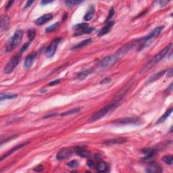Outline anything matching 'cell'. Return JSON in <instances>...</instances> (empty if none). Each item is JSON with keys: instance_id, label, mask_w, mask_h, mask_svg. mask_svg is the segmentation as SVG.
Instances as JSON below:
<instances>
[{"instance_id": "e0dca14e", "label": "cell", "mask_w": 173, "mask_h": 173, "mask_svg": "<svg viewBox=\"0 0 173 173\" xmlns=\"http://www.w3.org/2000/svg\"><path fill=\"white\" fill-rule=\"evenodd\" d=\"M165 72H166V70H162V71L159 72H158V73L155 74H154V75L151 76V77L147 80V82H146L147 85V84L151 83V82L156 81V80H157L160 78L162 77V76L164 74Z\"/></svg>"}, {"instance_id": "83f0119b", "label": "cell", "mask_w": 173, "mask_h": 173, "mask_svg": "<svg viewBox=\"0 0 173 173\" xmlns=\"http://www.w3.org/2000/svg\"><path fill=\"white\" fill-rule=\"evenodd\" d=\"M81 1H77V0H68V1H65V3L68 5V6H74V5H76L79 3H81Z\"/></svg>"}, {"instance_id": "9c48e42d", "label": "cell", "mask_w": 173, "mask_h": 173, "mask_svg": "<svg viewBox=\"0 0 173 173\" xmlns=\"http://www.w3.org/2000/svg\"><path fill=\"white\" fill-rule=\"evenodd\" d=\"M61 41H62V37H58V38L54 39L51 43L50 46L48 47L46 51V55L48 58H52V57L54 56V54H56L58 44L60 43Z\"/></svg>"}, {"instance_id": "9a60e30c", "label": "cell", "mask_w": 173, "mask_h": 173, "mask_svg": "<svg viewBox=\"0 0 173 173\" xmlns=\"http://www.w3.org/2000/svg\"><path fill=\"white\" fill-rule=\"evenodd\" d=\"M36 53H33V54L29 55V56L27 57L24 63V66L25 68H29L32 66V65L35 62V58H36Z\"/></svg>"}, {"instance_id": "60d3db41", "label": "cell", "mask_w": 173, "mask_h": 173, "mask_svg": "<svg viewBox=\"0 0 173 173\" xmlns=\"http://www.w3.org/2000/svg\"><path fill=\"white\" fill-rule=\"evenodd\" d=\"M172 76V68H170V69L168 70V72H167V76H168V77H171Z\"/></svg>"}, {"instance_id": "4dcf8cb0", "label": "cell", "mask_w": 173, "mask_h": 173, "mask_svg": "<svg viewBox=\"0 0 173 173\" xmlns=\"http://www.w3.org/2000/svg\"><path fill=\"white\" fill-rule=\"evenodd\" d=\"M78 162L77 160H72L67 164V166L69 167V168H76V167L78 166Z\"/></svg>"}, {"instance_id": "ba28073f", "label": "cell", "mask_w": 173, "mask_h": 173, "mask_svg": "<svg viewBox=\"0 0 173 173\" xmlns=\"http://www.w3.org/2000/svg\"><path fill=\"white\" fill-rule=\"evenodd\" d=\"M142 121L139 119L135 118H125V119H117L116 121H114L113 123L114 125H139L142 124Z\"/></svg>"}, {"instance_id": "7c38bea8", "label": "cell", "mask_w": 173, "mask_h": 173, "mask_svg": "<svg viewBox=\"0 0 173 173\" xmlns=\"http://www.w3.org/2000/svg\"><path fill=\"white\" fill-rule=\"evenodd\" d=\"M114 25V21H109L108 22V23L102 28L101 30L99 31V33H98V36L99 37H102L104 35L107 34L110 31V30L112 28V27Z\"/></svg>"}, {"instance_id": "277c9868", "label": "cell", "mask_w": 173, "mask_h": 173, "mask_svg": "<svg viewBox=\"0 0 173 173\" xmlns=\"http://www.w3.org/2000/svg\"><path fill=\"white\" fill-rule=\"evenodd\" d=\"M23 31L18 30L14 33V34L10 39H9L6 46V51L7 52H12L14 50L17 46H19V44L22 40L23 37Z\"/></svg>"}, {"instance_id": "2e32d148", "label": "cell", "mask_w": 173, "mask_h": 173, "mask_svg": "<svg viewBox=\"0 0 173 173\" xmlns=\"http://www.w3.org/2000/svg\"><path fill=\"white\" fill-rule=\"evenodd\" d=\"M92 41H93V40L90 38L86 39V40L82 41L81 42L77 43V44L75 45V46H74L71 48V50H78V49H81L82 48H84V47H85L86 46H87V45H89V43H91L92 42Z\"/></svg>"}, {"instance_id": "f546056e", "label": "cell", "mask_w": 173, "mask_h": 173, "mask_svg": "<svg viewBox=\"0 0 173 173\" xmlns=\"http://www.w3.org/2000/svg\"><path fill=\"white\" fill-rule=\"evenodd\" d=\"M59 24H60V22H57L55 23V24L51 25V26L48 27H47L46 29V31L48 33L52 32V31H55L57 28H58Z\"/></svg>"}, {"instance_id": "7402d4cb", "label": "cell", "mask_w": 173, "mask_h": 173, "mask_svg": "<svg viewBox=\"0 0 173 173\" xmlns=\"http://www.w3.org/2000/svg\"><path fill=\"white\" fill-rule=\"evenodd\" d=\"M94 14H95V8L93 6H91L89 7V9L88 10L87 12L85 14L84 16V20L85 21H89L93 18Z\"/></svg>"}, {"instance_id": "52a82bcc", "label": "cell", "mask_w": 173, "mask_h": 173, "mask_svg": "<svg viewBox=\"0 0 173 173\" xmlns=\"http://www.w3.org/2000/svg\"><path fill=\"white\" fill-rule=\"evenodd\" d=\"M21 59V54L16 55L14 57H12L8 62L6 66L4 68V72L5 74H10L14 70V68L18 66V64H19L20 61Z\"/></svg>"}, {"instance_id": "ee69618b", "label": "cell", "mask_w": 173, "mask_h": 173, "mask_svg": "<svg viewBox=\"0 0 173 173\" xmlns=\"http://www.w3.org/2000/svg\"><path fill=\"white\" fill-rule=\"evenodd\" d=\"M172 83H171L170 84V86H169L168 90V91H172Z\"/></svg>"}, {"instance_id": "ac0fdd59", "label": "cell", "mask_w": 173, "mask_h": 173, "mask_svg": "<svg viewBox=\"0 0 173 173\" xmlns=\"http://www.w3.org/2000/svg\"><path fill=\"white\" fill-rule=\"evenodd\" d=\"M9 18L7 15L3 16L1 18V31H4L8 29Z\"/></svg>"}, {"instance_id": "4fadbf2b", "label": "cell", "mask_w": 173, "mask_h": 173, "mask_svg": "<svg viewBox=\"0 0 173 173\" xmlns=\"http://www.w3.org/2000/svg\"><path fill=\"white\" fill-rule=\"evenodd\" d=\"M29 143V142H25V143H22V144L16 145V146L14 147L12 149H10V150H9L8 151H7V152L6 153V154H4V155H3V156H1V159H0V160L2 161V160H3V159H5V158H7V157H8L9 156H10L11 154H12L13 153H14L15 151H16L17 150H18V149H20V148H22V147H25V145H28Z\"/></svg>"}, {"instance_id": "7bdbcfd3", "label": "cell", "mask_w": 173, "mask_h": 173, "mask_svg": "<svg viewBox=\"0 0 173 173\" xmlns=\"http://www.w3.org/2000/svg\"><path fill=\"white\" fill-rule=\"evenodd\" d=\"M100 158H101V156H100V154H95V158L97 159V160H99V159H100Z\"/></svg>"}, {"instance_id": "4316f807", "label": "cell", "mask_w": 173, "mask_h": 173, "mask_svg": "<svg viewBox=\"0 0 173 173\" xmlns=\"http://www.w3.org/2000/svg\"><path fill=\"white\" fill-rule=\"evenodd\" d=\"M162 160L164 161V162L166 164L172 165V163H173L172 156H171V155H168V156H165L163 157Z\"/></svg>"}, {"instance_id": "d4e9b609", "label": "cell", "mask_w": 173, "mask_h": 173, "mask_svg": "<svg viewBox=\"0 0 173 173\" xmlns=\"http://www.w3.org/2000/svg\"><path fill=\"white\" fill-rule=\"evenodd\" d=\"M18 97L17 94H7V93H1L0 99L2 101L3 99H15L16 97Z\"/></svg>"}, {"instance_id": "5b68a950", "label": "cell", "mask_w": 173, "mask_h": 173, "mask_svg": "<svg viewBox=\"0 0 173 173\" xmlns=\"http://www.w3.org/2000/svg\"><path fill=\"white\" fill-rule=\"evenodd\" d=\"M120 58H121V57L119 56V55L117 53H116L115 54L111 55V56L106 57L99 63V68L101 69H104V68L110 67V66L114 64L116 62H117Z\"/></svg>"}, {"instance_id": "44dd1931", "label": "cell", "mask_w": 173, "mask_h": 173, "mask_svg": "<svg viewBox=\"0 0 173 173\" xmlns=\"http://www.w3.org/2000/svg\"><path fill=\"white\" fill-rule=\"evenodd\" d=\"M92 72H93V69H92V68L84 70L83 71L80 72L79 73L76 75V78H77L78 80H83L86 77H87V76H89Z\"/></svg>"}, {"instance_id": "484cf974", "label": "cell", "mask_w": 173, "mask_h": 173, "mask_svg": "<svg viewBox=\"0 0 173 173\" xmlns=\"http://www.w3.org/2000/svg\"><path fill=\"white\" fill-rule=\"evenodd\" d=\"M96 168L99 172H105L108 168V165L105 162H100L98 163Z\"/></svg>"}, {"instance_id": "30bf717a", "label": "cell", "mask_w": 173, "mask_h": 173, "mask_svg": "<svg viewBox=\"0 0 173 173\" xmlns=\"http://www.w3.org/2000/svg\"><path fill=\"white\" fill-rule=\"evenodd\" d=\"M72 151L69 149H63L58 153L56 156V158L58 160H62L66 159L71 156Z\"/></svg>"}, {"instance_id": "3957f363", "label": "cell", "mask_w": 173, "mask_h": 173, "mask_svg": "<svg viewBox=\"0 0 173 173\" xmlns=\"http://www.w3.org/2000/svg\"><path fill=\"white\" fill-rule=\"evenodd\" d=\"M164 26H160L156 27V28H155L148 35H147V36L143 39L142 43H141L140 47H139V51L142 50L143 49L145 48H147L149 45H151V43H152L153 41L160 35L162 31L164 29Z\"/></svg>"}, {"instance_id": "74e56055", "label": "cell", "mask_w": 173, "mask_h": 173, "mask_svg": "<svg viewBox=\"0 0 173 173\" xmlns=\"http://www.w3.org/2000/svg\"><path fill=\"white\" fill-rule=\"evenodd\" d=\"M13 3H14L13 1H9L6 4V5H5V10H8L10 7L12 6V5L13 4Z\"/></svg>"}, {"instance_id": "5bb4252c", "label": "cell", "mask_w": 173, "mask_h": 173, "mask_svg": "<svg viewBox=\"0 0 173 173\" xmlns=\"http://www.w3.org/2000/svg\"><path fill=\"white\" fill-rule=\"evenodd\" d=\"M52 18L53 15L52 14H46L43 15L42 16L39 17L38 19H37L36 20H35V23H36V25L40 26V25H42L45 24V23H46L47 22L50 21V20H52Z\"/></svg>"}, {"instance_id": "ab89813d", "label": "cell", "mask_w": 173, "mask_h": 173, "mask_svg": "<svg viewBox=\"0 0 173 173\" xmlns=\"http://www.w3.org/2000/svg\"><path fill=\"white\" fill-rule=\"evenodd\" d=\"M53 1H45V0H43L41 2V4L43 5H46V4H48V3H52Z\"/></svg>"}, {"instance_id": "8992f818", "label": "cell", "mask_w": 173, "mask_h": 173, "mask_svg": "<svg viewBox=\"0 0 173 173\" xmlns=\"http://www.w3.org/2000/svg\"><path fill=\"white\" fill-rule=\"evenodd\" d=\"M73 29L75 31L74 36H79L85 34H89L94 30L93 27H89L87 23H80L73 27Z\"/></svg>"}, {"instance_id": "6da1fadb", "label": "cell", "mask_w": 173, "mask_h": 173, "mask_svg": "<svg viewBox=\"0 0 173 173\" xmlns=\"http://www.w3.org/2000/svg\"><path fill=\"white\" fill-rule=\"evenodd\" d=\"M127 89H125L124 91L121 92V93L119 94L116 97H114V99L112 101L110 102L108 105H106L105 107H104L101 110L98 111L97 112L94 114L89 119V123H93V122L99 121L102 117L105 116L106 114H108V113H110L111 111H112L113 110H114L115 108L119 106V104H120V102L122 101V99H123L125 94L127 93Z\"/></svg>"}, {"instance_id": "f35d334b", "label": "cell", "mask_w": 173, "mask_h": 173, "mask_svg": "<svg viewBox=\"0 0 173 173\" xmlns=\"http://www.w3.org/2000/svg\"><path fill=\"white\" fill-rule=\"evenodd\" d=\"M168 3V1H164V0L159 1V4H160V6H164V5Z\"/></svg>"}, {"instance_id": "8fae6325", "label": "cell", "mask_w": 173, "mask_h": 173, "mask_svg": "<svg viewBox=\"0 0 173 173\" xmlns=\"http://www.w3.org/2000/svg\"><path fill=\"white\" fill-rule=\"evenodd\" d=\"M73 151L82 158H88L90 156V151L86 149L84 147H76L74 148Z\"/></svg>"}, {"instance_id": "d590c367", "label": "cell", "mask_w": 173, "mask_h": 173, "mask_svg": "<svg viewBox=\"0 0 173 173\" xmlns=\"http://www.w3.org/2000/svg\"><path fill=\"white\" fill-rule=\"evenodd\" d=\"M43 170V166L42 165L39 164L38 166H35L34 168V170L36 171V172H41Z\"/></svg>"}, {"instance_id": "d6986e66", "label": "cell", "mask_w": 173, "mask_h": 173, "mask_svg": "<svg viewBox=\"0 0 173 173\" xmlns=\"http://www.w3.org/2000/svg\"><path fill=\"white\" fill-rule=\"evenodd\" d=\"M146 172L149 173H158V172H162V169L160 166H158L156 164H151L150 166H149L146 169Z\"/></svg>"}, {"instance_id": "e575fe53", "label": "cell", "mask_w": 173, "mask_h": 173, "mask_svg": "<svg viewBox=\"0 0 173 173\" xmlns=\"http://www.w3.org/2000/svg\"><path fill=\"white\" fill-rule=\"evenodd\" d=\"M60 81H61V79H57V80H53V81H51L50 83H49V85L50 86L56 85V84L60 83Z\"/></svg>"}, {"instance_id": "ffe728a7", "label": "cell", "mask_w": 173, "mask_h": 173, "mask_svg": "<svg viewBox=\"0 0 173 173\" xmlns=\"http://www.w3.org/2000/svg\"><path fill=\"white\" fill-rule=\"evenodd\" d=\"M127 141V139L125 137H119V138H114L109 139V140H106L105 143L106 144H121Z\"/></svg>"}, {"instance_id": "7a4b0ae2", "label": "cell", "mask_w": 173, "mask_h": 173, "mask_svg": "<svg viewBox=\"0 0 173 173\" xmlns=\"http://www.w3.org/2000/svg\"><path fill=\"white\" fill-rule=\"evenodd\" d=\"M172 48V43H170L167 46L166 48H164L163 50L158 53V54L156 55L154 58H151L146 64L142 68V69L140 70V73H144V72H147V70L150 69L151 68H152L153 66H155L156 64H158V62H160L165 56H166V54H168L169 51L170 50V49Z\"/></svg>"}, {"instance_id": "cb8c5ba5", "label": "cell", "mask_w": 173, "mask_h": 173, "mask_svg": "<svg viewBox=\"0 0 173 173\" xmlns=\"http://www.w3.org/2000/svg\"><path fill=\"white\" fill-rule=\"evenodd\" d=\"M80 111V108H73V109L70 110L66 112H64L62 114H61V116L64 117V116H68L70 115H73L75 114H77Z\"/></svg>"}, {"instance_id": "f1b7e54d", "label": "cell", "mask_w": 173, "mask_h": 173, "mask_svg": "<svg viewBox=\"0 0 173 173\" xmlns=\"http://www.w3.org/2000/svg\"><path fill=\"white\" fill-rule=\"evenodd\" d=\"M35 35H36V31L34 29H31L28 31V37L29 39V41H31L35 39Z\"/></svg>"}, {"instance_id": "d6a6232c", "label": "cell", "mask_w": 173, "mask_h": 173, "mask_svg": "<svg viewBox=\"0 0 173 173\" xmlns=\"http://www.w3.org/2000/svg\"><path fill=\"white\" fill-rule=\"evenodd\" d=\"M114 13H115L114 9L111 8L110 10V12H109V14H108V18H107V19H106V21L110 20L114 16Z\"/></svg>"}, {"instance_id": "8d00e7d4", "label": "cell", "mask_w": 173, "mask_h": 173, "mask_svg": "<svg viewBox=\"0 0 173 173\" xmlns=\"http://www.w3.org/2000/svg\"><path fill=\"white\" fill-rule=\"evenodd\" d=\"M87 166L89 167L90 168H93L95 166V164H94V162L92 160H89L87 162Z\"/></svg>"}, {"instance_id": "603a6c76", "label": "cell", "mask_w": 173, "mask_h": 173, "mask_svg": "<svg viewBox=\"0 0 173 173\" xmlns=\"http://www.w3.org/2000/svg\"><path fill=\"white\" fill-rule=\"evenodd\" d=\"M172 112V108H170L168 110H167L164 115L162 116H161L160 119H158V121L156 122V124H160L164 123V122L166 121V120L168 119V117H169L171 114Z\"/></svg>"}, {"instance_id": "b9f144b4", "label": "cell", "mask_w": 173, "mask_h": 173, "mask_svg": "<svg viewBox=\"0 0 173 173\" xmlns=\"http://www.w3.org/2000/svg\"><path fill=\"white\" fill-rule=\"evenodd\" d=\"M34 3V1H28L27 2V3H26V5H25V7H30L31 5L33 4V3Z\"/></svg>"}, {"instance_id": "836d02e7", "label": "cell", "mask_w": 173, "mask_h": 173, "mask_svg": "<svg viewBox=\"0 0 173 173\" xmlns=\"http://www.w3.org/2000/svg\"><path fill=\"white\" fill-rule=\"evenodd\" d=\"M111 82L110 77H106V78H104V79H102L101 81H100V84H104L109 83V82Z\"/></svg>"}, {"instance_id": "1f68e13d", "label": "cell", "mask_w": 173, "mask_h": 173, "mask_svg": "<svg viewBox=\"0 0 173 173\" xmlns=\"http://www.w3.org/2000/svg\"><path fill=\"white\" fill-rule=\"evenodd\" d=\"M30 43H31V41H29V42L25 43V44L23 45L21 49H20V54H22V53H24L25 51H26L27 49H28L29 46H30Z\"/></svg>"}]
</instances>
